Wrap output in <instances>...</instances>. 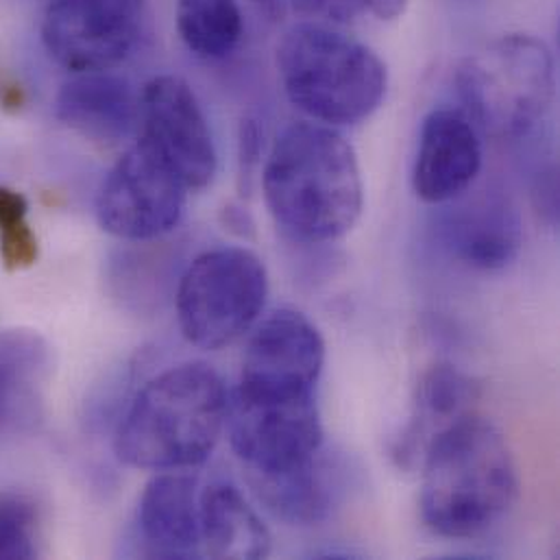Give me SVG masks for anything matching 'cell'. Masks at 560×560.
Listing matches in <instances>:
<instances>
[{
  "label": "cell",
  "instance_id": "603a6c76",
  "mask_svg": "<svg viewBox=\"0 0 560 560\" xmlns=\"http://www.w3.org/2000/svg\"><path fill=\"white\" fill-rule=\"evenodd\" d=\"M366 2L369 0H331L329 13L338 20H345L358 11H366Z\"/></svg>",
  "mask_w": 560,
  "mask_h": 560
},
{
  "label": "cell",
  "instance_id": "7c38bea8",
  "mask_svg": "<svg viewBox=\"0 0 560 560\" xmlns=\"http://www.w3.org/2000/svg\"><path fill=\"white\" fill-rule=\"evenodd\" d=\"M482 140L463 109L441 107L425 116L412 166V190L430 206L460 199L482 171Z\"/></svg>",
  "mask_w": 560,
  "mask_h": 560
},
{
  "label": "cell",
  "instance_id": "7402d4cb",
  "mask_svg": "<svg viewBox=\"0 0 560 560\" xmlns=\"http://www.w3.org/2000/svg\"><path fill=\"white\" fill-rule=\"evenodd\" d=\"M39 511L37 504L20 493H0V560L37 557Z\"/></svg>",
  "mask_w": 560,
  "mask_h": 560
},
{
  "label": "cell",
  "instance_id": "d4e9b609",
  "mask_svg": "<svg viewBox=\"0 0 560 560\" xmlns=\"http://www.w3.org/2000/svg\"><path fill=\"white\" fill-rule=\"evenodd\" d=\"M254 2H262V4H267V2H271V0H254Z\"/></svg>",
  "mask_w": 560,
  "mask_h": 560
},
{
  "label": "cell",
  "instance_id": "ac0fdd59",
  "mask_svg": "<svg viewBox=\"0 0 560 560\" xmlns=\"http://www.w3.org/2000/svg\"><path fill=\"white\" fill-rule=\"evenodd\" d=\"M254 487L278 520L299 528L323 524L338 493L331 469L320 452L280 474L254 476Z\"/></svg>",
  "mask_w": 560,
  "mask_h": 560
},
{
  "label": "cell",
  "instance_id": "3957f363",
  "mask_svg": "<svg viewBox=\"0 0 560 560\" xmlns=\"http://www.w3.org/2000/svg\"><path fill=\"white\" fill-rule=\"evenodd\" d=\"M228 397L221 375L206 362L162 371L136 393L118 423V460L142 471L203 465L225 432Z\"/></svg>",
  "mask_w": 560,
  "mask_h": 560
},
{
  "label": "cell",
  "instance_id": "7a4b0ae2",
  "mask_svg": "<svg viewBox=\"0 0 560 560\" xmlns=\"http://www.w3.org/2000/svg\"><path fill=\"white\" fill-rule=\"evenodd\" d=\"M419 467L421 520L445 539L485 535L520 498V474L509 441L476 412L443 430L428 445Z\"/></svg>",
  "mask_w": 560,
  "mask_h": 560
},
{
  "label": "cell",
  "instance_id": "277c9868",
  "mask_svg": "<svg viewBox=\"0 0 560 560\" xmlns=\"http://www.w3.org/2000/svg\"><path fill=\"white\" fill-rule=\"evenodd\" d=\"M278 72L288 101L334 129L366 120L388 85L386 66L369 46L318 24H296L281 37Z\"/></svg>",
  "mask_w": 560,
  "mask_h": 560
},
{
  "label": "cell",
  "instance_id": "ba28073f",
  "mask_svg": "<svg viewBox=\"0 0 560 560\" xmlns=\"http://www.w3.org/2000/svg\"><path fill=\"white\" fill-rule=\"evenodd\" d=\"M188 192L153 151L136 142L103 179L96 219L120 241H153L179 225Z\"/></svg>",
  "mask_w": 560,
  "mask_h": 560
},
{
  "label": "cell",
  "instance_id": "d6986e66",
  "mask_svg": "<svg viewBox=\"0 0 560 560\" xmlns=\"http://www.w3.org/2000/svg\"><path fill=\"white\" fill-rule=\"evenodd\" d=\"M46 349L33 334L0 338V436L28 425L39 406Z\"/></svg>",
  "mask_w": 560,
  "mask_h": 560
},
{
  "label": "cell",
  "instance_id": "9c48e42d",
  "mask_svg": "<svg viewBox=\"0 0 560 560\" xmlns=\"http://www.w3.org/2000/svg\"><path fill=\"white\" fill-rule=\"evenodd\" d=\"M138 142L153 151L188 190L208 188L219 151L195 90L175 74L151 79L140 92Z\"/></svg>",
  "mask_w": 560,
  "mask_h": 560
},
{
  "label": "cell",
  "instance_id": "5b68a950",
  "mask_svg": "<svg viewBox=\"0 0 560 560\" xmlns=\"http://www.w3.org/2000/svg\"><path fill=\"white\" fill-rule=\"evenodd\" d=\"M465 114L500 140L526 138L550 112L557 79L548 46L533 35H504L467 57L456 74Z\"/></svg>",
  "mask_w": 560,
  "mask_h": 560
},
{
  "label": "cell",
  "instance_id": "e0dca14e",
  "mask_svg": "<svg viewBox=\"0 0 560 560\" xmlns=\"http://www.w3.org/2000/svg\"><path fill=\"white\" fill-rule=\"evenodd\" d=\"M201 548L212 559H267L273 535L258 511L230 482H214L199 493Z\"/></svg>",
  "mask_w": 560,
  "mask_h": 560
},
{
  "label": "cell",
  "instance_id": "6da1fadb",
  "mask_svg": "<svg viewBox=\"0 0 560 560\" xmlns=\"http://www.w3.org/2000/svg\"><path fill=\"white\" fill-rule=\"evenodd\" d=\"M267 206L292 238L323 245L349 234L364 206L353 147L318 122H294L276 140L262 173Z\"/></svg>",
  "mask_w": 560,
  "mask_h": 560
},
{
  "label": "cell",
  "instance_id": "30bf717a",
  "mask_svg": "<svg viewBox=\"0 0 560 560\" xmlns=\"http://www.w3.org/2000/svg\"><path fill=\"white\" fill-rule=\"evenodd\" d=\"M147 0H50L42 42L66 70H112L136 46Z\"/></svg>",
  "mask_w": 560,
  "mask_h": 560
},
{
  "label": "cell",
  "instance_id": "8fae6325",
  "mask_svg": "<svg viewBox=\"0 0 560 560\" xmlns=\"http://www.w3.org/2000/svg\"><path fill=\"white\" fill-rule=\"evenodd\" d=\"M325 338L299 310L280 307L254 325L238 388L254 395H310L325 366Z\"/></svg>",
  "mask_w": 560,
  "mask_h": 560
},
{
  "label": "cell",
  "instance_id": "2e32d148",
  "mask_svg": "<svg viewBox=\"0 0 560 560\" xmlns=\"http://www.w3.org/2000/svg\"><path fill=\"white\" fill-rule=\"evenodd\" d=\"M478 397L480 386L454 364L430 366L417 384L410 423L406 425L404 434L397 439L395 445V456L399 465H421L428 445L443 430L476 412L474 406Z\"/></svg>",
  "mask_w": 560,
  "mask_h": 560
},
{
  "label": "cell",
  "instance_id": "cb8c5ba5",
  "mask_svg": "<svg viewBox=\"0 0 560 560\" xmlns=\"http://www.w3.org/2000/svg\"><path fill=\"white\" fill-rule=\"evenodd\" d=\"M292 4V9H296L299 13H318V11H329L331 0H288Z\"/></svg>",
  "mask_w": 560,
  "mask_h": 560
},
{
  "label": "cell",
  "instance_id": "5bb4252c",
  "mask_svg": "<svg viewBox=\"0 0 560 560\" xmlns=\"http://www.w3.org/2000/svg\"><path fill=\"white\" fill-rule=\"evenodd\" d=\"M57 118L94 142H118L138 131L140 94L109 70L79 72L66 81L55 101Z\"/></svg>",
  "mask_w": 560,
  "mask_h": 560
},
{
  "label": "cell",
  "instance_id": "52a82bcc",
  "mask_svg": "<svg viewBox=\"0 0 560 560\" xmlns=\"http://www.w3.org/2000/svg\"><path fill=\"white\" fill-rule=\"evenodd\" d=\"M225 432L254 476L292 469L323 450V421L314 393L273 397L238 386L228 397Z\"/></svg>",
  "mask_w": 560,
  "mask_h": 560
},
{
  "label": "cell",
  "instance_id": "8992f818",
  "mask_svg": "<svg viewBox=\"0 0 560 560\" xmlns=\"http://www.w3.org/2000/svg\"><path fill=\"white\" fill-rule=\"evenodd\" d=\"M267 296L265 262L249 249L219 247L184 271L175 296L177 323L190 345L217 351L254 329Z\"/></svg>",
  "mask_w": 560,
  "mask_h": 560
},
{
  "label": "cell",
  "instance_id": "4fadbf2b",
  "mask_svg": "<svg viewBox=\"0 0 560 560\" xmlns=\"http://www.w3.org/2000/svg\"><path fill=\"white\" fill-rule=\"evenodd\" d=\"M441 238L460 265L495 273L517 260L524 245V225L509 197L482 192L460 201L443 217Z\"/></svg>",
  "mask_w": 560,
  "mask_h": 560
},
{
  "label": "cell",
  "instance_id": "9a60e30c",
  "mask_svg": "<svg viewBox=\"0 0 560 560\" xmlns=\"http://www.w3.org/2000/svg\"><path fill=\"white\" fill-rule=\"evenodd\" d=\"M138 526L155 555H195L201 548L197 478L186 471H158L140 495Z\"/></svg>",
  "mask_w": 560,
  "mask_h": 560
},
{
  "label": "cell",
  "instance_id": "ffe728a7",
  "mask_svg": "<svg viewBox=\"0 0 560 560\" xmlns=\"http://www.w3.org/2000/svg\"><path fill=\"white\" fill-rule=\"evenodd\" d=\"M175 22L182 42L201 59H225L243 39L238 0H177Z\"/></svg>",
  "mask_w": 560,
  "mask_h": 560
},
{
  "label": "cell",
  "instance_id": "44dd1931",
  "mask_svg": "<svg viewBox=\"0 0 560 560\" xmlns=\"http://www.w3.org/2000/svg\"><path fill=\"white\" fill-rule=\"evenodd\" d=\"M26 214V199L11 188H0V258L9 271L28 269L37 260V238Z\"/></svg>",
  "mask_w": 560,
  "mask_h": 560
}]
</instances>
